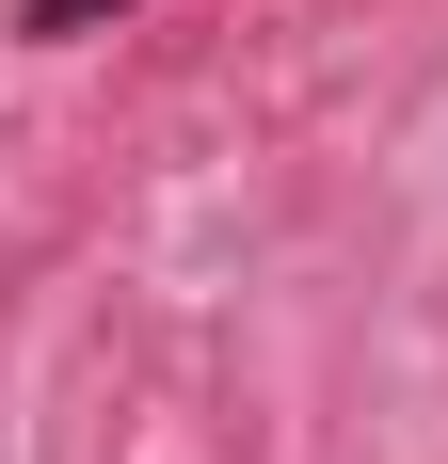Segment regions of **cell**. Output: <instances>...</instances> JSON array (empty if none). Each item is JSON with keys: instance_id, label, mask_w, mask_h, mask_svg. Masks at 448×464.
Listing matches in <instances>:
<instances>
[{"instance_id": "1", "label": "cell", "mask_w": 448, "mask_h": 464, "mask_svg": "<svg viewBox=\"0 0 448 464\" xmlns=\"http://www.w3.org/2000/svg\"><path fill=\"white\" fill-rule=\"evenodd\" d=\"M96 16H129V0H16V33H33V48H64V33H96Z\"/></svg>"}]
</instances>
